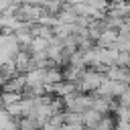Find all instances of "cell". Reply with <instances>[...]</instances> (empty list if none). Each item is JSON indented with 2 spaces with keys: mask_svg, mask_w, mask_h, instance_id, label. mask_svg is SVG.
<instances>
[{
  "mask_svg": "<svg viewBox=\"0 0 130 130\" xmlns=\"http://www.w3.org/2000/svg\"><path fill=\"white\" fill-rule=\"evenodd\" d=\"M61 100H63V108L67 112L83 114L91 106V93H83V91H77V89L71 91V93H67V95H63Z\"/></svg>",
  "mask_w": 130,
  "mask_h": 130,
  "instance_id": "2",
  "label": "cell"
},
{
  "mask_svg": "<svg viewBox=\"0 0 130 130\" xmlns=\"http://www.w3.org/2000/svg\"><path fill=\"white\" fill-rule=\"evenodd\" d=\"M116 128V118H114V114H104L102 118H100V122L91 128V130H114Z\"/></svg>",
  "mask_w": 130,
  "mask_h": 130,
  "instance_id": "6",
  "label": "cell"
},
{
  "mask_svg": "<svg viewBox=\"0 0 130 130\" xmlns=\"http://www.w3.org/2000/svg\"><path fill=\"white\" fill-rule=\"evenodd\" d=\"M102 81H106V73H100V71H95V69L85 67V69H83V73H81V77L77 79L75 87H77V91L93 93V91L102 85Z\"/></svg>",
  "mask_w": 130,
  "mask_h": 130,
  "instance_id": "1",
  "label": "cell"
},
{
  "mask_svg": "<svg viewBox=\"0 0 130 130\" xmlns=\"http://www.w3.org/2000/svg\"><path fill=\"white\" fill-rule=\"evenodd\" d=\"M114 130H130V122H124V120H116V128Z\"/></svg>",
  "mask_w": 130,
  "mask_h": 130,
  "instance_id": "9",
  "label": "cell"
},
{
  "mask_svg": "<svg viewBox=\"0 0 130 130\" xmlns=\"http://www.w3.org/2000/svg\"><path fill=\"white\" fill-rule=\"evenodd\" d=\"M126 89V85L124 83H120V81H114V79H108L106 77V81H102V85L93 91L95 95H100V98H106V100H118L120 95H122V91Z\"/></svg>",
  "mask_w": 130,
  "mask_h": 130,
  "instance_id": "3",
  "label": "cell"
},
{
  "mask_svg": "<svg viewBox=\"0 0 130 130\" xmlns=\"http://www.w3.org/2000/svg\"><path fill=\"white\" fill-rule=\"evenodd\" d=\"M118 102H120L122 106H126V108H130V85H126V89L122 91V95L118 98Z\"/></svg>",
  "mask_w": 130,
  "mask_h": 130,
  "instance_id": "8",
  "label": "cell"
},
{
  "mask_svg": "<svg viewBox=\"0 0 130 130\" xmlns=\"http://www.w3.org/2000/svg\"><path fill=\"white\" fill-rule=\"evenodd\" d=\"M102 116H104V114H98L95 110H91V108H89V110H85V112L81 114V124H83L85 128H89V130H91V128L100 122V118H102Z\"/></svg>",
  "mask_w": 130,
  "mask_h": 130,
  "instance_id": "5",
  "label": "cell"
},
{
  "mask_svg": "<svg viewBox=\"0 0 130 130\" xmlns=\"http://www.w3.org/2000/svg\"><path fill=\"white\" fill-rule=\"evenodd\" d=\"M116 39H118V30H112V28H106L100 37H98V41H95V45L98 47H114V43H116Z\"/></svg>",
  "mask_w": 130,
  "mask_h": 130,
  "instance_id": "4",
  "label": "cell"
},
{
  "mask_svg": "<svg viewBox=\"0 0 130 130\" xmlns=\"http://www.w3.org/2000/svg\"><path fill=\"white\" fill-rule=\"evenodd\" d=\"M41 126L30 118V116H22L16 120V130H39Z\"/></svg>",
  "mask_w": 130,
  "mask_h": 130,
  "instance_id": "7",
  "label": "cell"
}]
</instances>
